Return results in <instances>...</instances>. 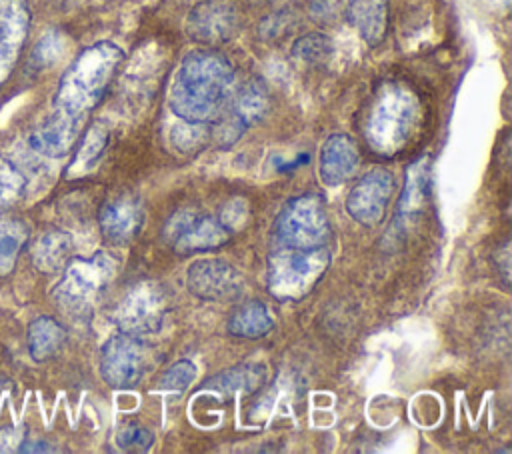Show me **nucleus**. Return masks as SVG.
Returning a JSON list of instances; mask_svg holds the SVG:
<instances>
[{
  "label": "nucleus",
  "mask_w": 512,
  "mask_h": 454,
  "mask_svg": "<svg viewBox=\"0 0 512 454\" xmlns=\"http://www.w3.org/2000/svg\"><path fill=\"white\" fill-rule=\"evenodd\" d=\"M124 60L118 44L86 46L58 80L50 114L30 132L28 146L44 158H60L80 138L90 112L100 104Z\"/></svg>",
  "instance_id": "1"
},
{
  "label": "nucleus",
  "mask_w": 512,
  "mask_h": 454,
  "mask_svg": "<svg viewBox=\"0 0 512 454\" xmlns=\"http://www.w3.org/2000/svg\"><path fill=\"white\" fill-rule=\"evenodd\" d=\"M236 92L232 62L214 48L190 50L176 68L168 92L170 112L184 122L212 126Z\"/></svg>",
  "instance_id": "2"
},
{
  "label": "nucleus",
  "mask_w": 512,
  "mask_h": 454,
  "mask_svg": "<svg viewBox=\"0 0 512 454\" xmlns=\"http://www.w3.org/2000/svg\"><path fill=\"white\" fill-rule=\"evenodd\" d=\"M420 118V102L416 94L398 82L380 88L368 108L364 122V138L370 148L382 156L398 154L412 138Z\"/></svg>",
  "instance_id": "3"
},
{
  "label": "nucleus",
  "mask_w": 512,
  "mask_h": 454,
  "mask_svg": "<svg viewBox=\"0 0 512 454\" xmlns=\"http://www.w3.org/2000/svg\"><path fill=\"white\" fill-rule=\"evenodd\" d=\"M330 262L328 246H276L266 260V288L270 296L280 302L302 300L320 284Z\"/></svg>",
  "instance_id": "4"
},
{
  "label": "nucleus",
  "mask_w": 512,
  "mask_h": 454,
  "mask_svg": "<svg viewBox=\"0 0 512 454\" xmlns=\"http://www.w3.org/2000/svg\"><path fill=\"white\" fill-rule=\"evenodd\" d=\"M62 268L64 274L52 292L56 302L72 316H88L114 280L118 260L100 250L88 258L70 256Z\"/></svg>",
  "instance_id": "5"
},
{
  "label": "nucleus",
  "mask_w": 512,
  "mask_h": 454,
  "mask_svg": "<svg viewBox=\"0 0 512 454\" xmlns=\"http://www.w3.org/2000/svg\"><path fill=\"white\" fill-rule=\"evenodd\" d=\"M272 236L276 246H288V248L328 246L332 228L324 208V200L314 192L290 198L274 220Z\"/></svg>",
  "instance_id": "6"
},
{
  "label": "nucleus",
  "mask_w": 512,
  "mask_h": 454,
  "mask_svg": "<svg viewBox=\"0 0 512 454\" xmlns=\"http://www.w3.org/2000/svg\"><path fill=\"white\" fill-rule=\"evenodd\" d=\"M172 310V298L162 282L140 280L116 304L112 322L118 332L148 336L162 330Z\"/></svg>",
  "instance_id": "7"
},
{
  "label": "nucleus",
  "mask_w": 512,
  "mask_h": 454,
  "mask_svg": "<svg viewBox=\"0 0 512 454\" xmlns=\"http://www.w3.org/2000/svg\"><path fill=\"white\" fill-rule=\"evenodd\" d=\"M162 236L178 254H192L218 250L230 240L232 232L218 216L182 208L166 220Z\"/></svg>",
  "instance_id": "8"
},
{
  "label": "nucleus",
  "mask_w": 512,
  "mask_h": 454,
  "mask_svg": "<svg viewBox=\"0 0 512 454\" xmlns=\"http://www.w3.org/2000/svg\"><path fill=\"white\" fill-rule=\"evenodd\" d=\"M98 364L100 376L110 388H136L144 378L148 366L146 344L140 336L116 332L102 344Z\"/></svg>",
  "instance_id": "9"
},
{
  "label": "nucleus",
  "mask_w": 512,
  "mask_h": 454,
  "mask_svg": "<svg viewBox=\"0 0 512 454\" xmlns=\"http://www.w3.org/2000/svg\"><path fill=\"white\" fill-rule=\"evenodd\" d=\"M270 110V94L266 84L260 78L246 82L242 88H236L228 108L214 122V140L220 148H228L240 140V136L258 124Z\"/></svg>",
  "instance_id": "10"
},
{
  "label": "nucleus",
  "mask_w": 512,
  "mask_h": 454,
  "mask_svg": "<svg viewBox=\"0 0 512 454\" xmlns=\"http://www.w3.org/2000/svg\"><path fill=\"white\" fill-rule=\"evenodd\" d=\"M188 290L206 302H232L246 290L240 270L224 258H200L186 270Z\"/></svg>",
  "instance_id": "11"
},
{
  "label": "nucleus",
  "mask_w": 512,
  "mask_h": 454,
  "mask_svg": "<svg viewBox=\"0 0 512 454\" xmlns=\"http://www.w3.org/2000/svg\"><path fill=\"white\" fill-rule=\"evenodd\" d=\"M396 180L386 168H372L362 174L346 196V212L362 226H376L386 214Z\"/></svg>",
  "instance_id": "12"
},
{
  "label": "nucleus",
  "mask_w": 512,
  "mask_h": 454,
  "mask_svg": "<svg viewBox=\"0 0 512 454\" xmlns=\"http://www.w3.org/2000/svg\"><path fill=\"white\" fill-rule=\"evenodd\" d=\"M240 26V14L230 0H202L186 18L188 36L208 48L228 42Z\"/></svg>",
  "instance_id": "13"
},
{
  "label": "nucleus",
  "mask_w": 512,
  "mask_h": 454,
  "mask_svg": "<svg viewBox=\"0 0 512 454\" xmlns=\"http://www.w3.org/2000/svg\"><path fill=\"white\" fill-rule=\"evenodd\" d=\"M144 220L146 214L142 200L128 192L110 198L98 212L100 232L112 244H126L134 240L140 234Z\"/></svg>",
  "instance_id": "14"
},
{
  "label": "nucleus",
  "mask_w": 512,
  "mask_h": 454,
  "mask_svg": "<svg viewBox=\"0 0 512 454\" xmlns=\"http://www.w3.org/2000/svg\"><path fill=\"white\" fill-rule=\"evenodd\" d=\"M360 162V152L352 136L344 132L330 134L322 148L318 160V174L324 186L338 188L350 180Z\"/></svg>",
  "instance_id": "15"
},
{
  "label": "nucleus",
  "mask_w": 512,
  "mask_h": 454,
  "mask_svg": "<svg viewBox=\"0 0 512 454\" xmlns=\"http://www.w3.org/2000/svg\"><path fill=\"white\" fill-rule=\"evenodd\" d=\"M32 12L28 0H0V64L18 58L30 30Z\"/></svg>",
  "instance_id": "16"
},
{
  "label": "nucleus",
  "mask_w": 512,
  "mask_h": 454,
  "mask_svg": "<svg viewBox=\"0 0 512 454\" xmlns=\"http://www.w3.org/2000/svg\"><path fill=\"white\" fill-rule=\"evenodd\" d=\"M268 380V370L264 364L258 362H244L232 368L220 370L214 376L206 378L200 390H210L216 394H252L260 390Z\"/></svg>",
  "instance_id": "17"
},
{
  "label": "nucleus",
  "mask_w": 512,
  "mask_h": 454,
  "mask_svg": "<svg viewBox=\"0 0 512 454\" xmlns=\"http://www.w3.org/2000/svg\"><path fill=\"white\" fill-rule=\"evenodd\" d=\"M344 14L368 46H378L388 32V0H348Z\"/></svg>",
  "instance_id": "18"
},
{
  "label": "nucleus",
  "mask_w": 512,
  "mask_h": 454,
  "mask_svg": "<svg viewBox=\"0 0 512 454\" xmlns=\"http://www.w3.org/2000/svg\"><path fill=\"white\" fill-rule=\"evenodd\" d=\"M66 338H68V332L60 320L48 314H40L28 324V330H26L28 356L34 362H46L62 350Z\"/></svg>",
  "instance_id": "19"
},
{
  "label": "nucleus",
  "mask_w": 512,
  "mask_h": 454,
  "mask_svg": "<svg viewBox=\"0 0 512 454\" xmlns=\"http://www.w3.org/2000/svg\"><path fill=\"white\" fill-rule=\"evenodd\" d=\"M272 328L274 316L262 300L242 302L238 308H234L226 322V330L242 340H260L268 336Z\"/></svg>",
  "instance_id": "20"
},
{
  "label": "nucleus",
  "mask_w": 512,
  "mask_h": 454,
  "mask_svg": "<svg viewBox=\"0 0 512 454\" xmlns=\"http://www.w3.org/2000/svg\"><path fill=\"white\" fill-rule=\"evenodd\" d=\"M72 248V236L64 230L52 228L36 238L30 250V258L40 272H56L62 270V266L68 262V258L72 256Z\"/></svg>",
  "instance_id": "21"
},
{
  "label": "nucleus",
  "mask_w": 512,
  "mask_h": 454,
  "mask_svg": "<svg viewBox=\"0 0 512 454\" xmlns=\"http://www.w3.org/2000/svg\"><path fill=\"white\" fill-rule=\"evenodd\" d=\"M30 238V228L20 218H0V278L10 274Z\"/></svg>",
  "instance_id": "22"
},
{
  "label": "nucleus",
  "mask_w": 512,
  "mask_h": 454,
  "mask_svg": "<svg viewBox=\"0 0 512 454\" xmlns=\"http://www.w3.org/2000/svg\"><path fill=\"white\" fill-rule=\"evenodd\" d=\"M332 52H334L332 40L320 32H310V34L296 38L292 44V50H290L292 58L304 66H320L324 62H328Z\"/></svg>",
  "instance_id": "23"
},
{
  "label": "nucleus",
  "mask_w": 512,
  "mask_h": 454,
  "mask_svg": "<svg viewBox=\"0 0 512 454\" xmlns=\"http://www.w3.org/2000/svg\"><path fill=\"white\" fill-rule=\"evenodd\" d=\"M106 144H108V130L102 126H92L84 134L78 154L72 162V166L78 170V174H86L94 168V164L100 160Z\"/></svg>",
  "instance_id": "24"
},
{
  "label": "nucleus",
  "mask_w": 512,
  "mask_h": 454,
  "mask_svg": "<svg viewBox=\"0 0 512 454\" xmlns=\"http://www.w3.org/2000/svg\"><path fill=\"white\" fill-rule=\"evenodd\" d=\"M426 184H428V170H426V158L414 162L406 170V184L400 196V210L408 212L414 210L416 206L422 204L424 194H426Z\"/></svg>",
  "instance_id": "25"
},
{
  "label": "nucleus",
  "mask_w": 512,
  "mask_h": 454,
  "mask_svg": "<svg viewBox=\"0 0 512 454\" xmlns=\"http://www.w3.org/2000/svg\"><path fill=\"white\" fill-rule=\"evenodd\" d=\"M26 188V174L8 158H0V210L16 202Z\"/></svg>",
  "instance_id": "26"
},
{
  "label": "nucleus",
  "mask_w": 512,
  "mask_h": 454,
  "mask_svg": "<svg viewBox=\"0 0 512 454\" xmlns=\"http://www.w3.org/2000/svg\"><path fill=\"white\" fill-rule=\"evenodd\" d=\"M114 440H116V446L122 452L142 454V452H148L152 448L154 434L146 426H142L138 422H128V424L118 428Z\"/></svg>",
  "instance_id": "27"
},
{
  "label": "nucleus",
  "mask_w": 512,
  "mask_h": 454,
  "mask_svg": "<svg viewBox=\"0 0 512 454\" xmlns=\"http://www.w3.org/2000/svg\"><path fill=\"white\" fill-rule=\"evenodd\" d=\"M198 374V368L192 360L188 358H182V360H176L172 366H168L162 376H160V388L162 390H176V392H182L186 390L192 380L196 378Z\"/></svg>",
  "instance_id": "28"
},
{
  "label": "nucleus",
  "mask_w": 512,
  "mask_h": 454,
  "mask_svg": "<svg viewBox=\"0 0 512 454\" xmlns=\"http://www.w3.org/2000/svg\"><path fill=\"white\" fill-rule=\"evenodd\" d=\"M62 48H64V40H62L60 32L52 30V32L44 34L42 40H38V44L30 56V64L36 68H46L62 54Z\"/></svg>",
  "instance_id": "29"
},
{
  "label": "nucleus",
  "mask_w": 512,
  "mask_h": 454,
  "mask_svg": "<svg viewBox=\"0 0 512 454\" xmlns=\"http://www.w3.org/2000/svg\"><path fill=\"white\" fill-rule=\"evenodd\" d=\"M218 218L228 226V230L234 234L246 220H248V206L244 200L234 198L230 202L224 204V208L220 210Z\"/></svg>",
  "instance_id": "30"
},
{
  "label": "nucleus",
  "mask_w": 512,
  "mask_h": 454,
  "mask_svg": "<svg viewBox=\"0 0 512 454\" xmlns=\"http://www.w3.org/2000/svg\"><path fill=\"white\" fill-rule=\"evenodd\" d=\"M340 14V0H312L310 16L320 24H330Z\"/></svg>",
  "instance_id": "31"
}]
</instances>
